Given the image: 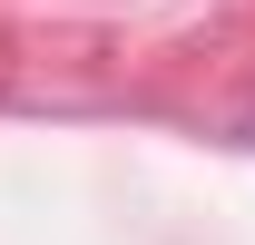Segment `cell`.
Instances as JSON below:
<instances>
[{"label": "cell", "instance_id": "6da1fadb", "mask_svg": "<svg viewBox=\"0 0 255 245\" xmlns=\"http://www.w3.org/2000/svg\"><path fill=\"white\" fill-rule=\"evenodd\" d=\"M246 137H255V108H246Z\"/></svg>", "mask_w": 255, "mask_h": 245}]
</instances>
